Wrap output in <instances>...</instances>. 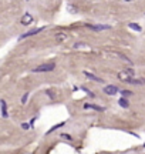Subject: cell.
Wrapping results in <instances>:
<instances>
[{"instance_id":"obj_17","label":"cell","mask_w":145,"mask_h":154,"mask_svg":"<svg viewBox=\"0 0 145 154\" xmlns=\"http://www.w3.org/2000/svg\"><path fill=\"white\" fill-rule=\"evenodd\" d=\"M27 99H29V93H26V94L22 97V103H23V104H26V103H27Z\"/></svg>"},{"instance_id":"obj_21","label":"cell","mask_w":145,"mask_h":154,"mask_svg":"<svg viewBox=\"0 0 145 154\" xmlns=\"http://www.w3.org/2000/svg\"><path fill=\"white\" fill-rule=\"evenodd\" d=\"M125 1H132V0H125Z\"/></svg>"},{"instance_id":"obj_5","label":"cell","mask_w":145,"mask_h":154,"mask_svg":"<svg viewBox=\"0 0 145 154\" xmlns=\"http://www.w3.org/2000/svg\"><path fill=\"white\" fill-rule=\"evenodd\" d=\"M118 91H120L118 87H117V86H114V84H108V86H105V87H104V93H105V94H108V96H115Z\"/></svg>"},{"instance_id":"obj_1","label":"cell","mask_w":145,"mask_h":154,"mask_svg":"<svg viewBox=\"0 0 145 154\" xmlns=\"http://www.w3.org/2000/svg\"><path fill=\"white\" fill-rule=\"evenodd\" d=\"M135 74V70L134 69H131V67H127V69H124L121 71H118V78L121 80V81H128L130 78H132Z\"/></svg>"},{"instance_id":"obj_18","label":"cell","mask_w":145,"mask_h":154,"mask_svg":"<svg viewBox=\"0 0 145 154\" xmlns=\"http://www.w3.org/2000/svg\"><path fill=\"white\" fill-rule=\"evenodd\" d=\"M120 93H121V94H123L124 97H125V96H131V94H132V93H131V91H125V90H120Z\"/></svg>"},{"instance_id":"obj_10","label":"cell","mask_w":145,"mask_h":154,"mask_svg":"<svg viewBox=\"0 0 145 154\" xmlns=\"http://www.w3.org/2000/svg\"><path fill=\"white\" fill-rule=\"evenodd\" d=\"M84 76L88 77V78H91V80H94V81H97V83H104V80H102V78L94 76V74H92V73H90V71H84Z\"/></svg>"},{"instance_id":"obj_19","label":"cell","mask_w":145,"mask_h":154,"mask_svg":"<svg viewBox=\"0 0 145 154\" xmlns=\"http://www.w3.org/2000/svg\"><path fill=\"white\" fill-rule=\"evenodd\" d=\"M67 9H70V11H71V13H77L76 7H74V6H71V4H70V6H67Z\"/></svg>"},{"instance_id":"obj_14","label":"cell","mask_w":145,"mask_h":154,"mask_svg":"<svg viewBox=\"0 0 145 154\" xmlns=\"http://www.w3.org/2000/svg\"><path fill=\"white\" fill-rule=\"evenodd\" d=\"M64 124H66V121H63V123H58V124H56V126H53V127L48 130V134H50V133H53V131H56L57 129H60V127H63Z\"/></svg>"},{"instance_id":"obj_13","label":"cell","mask_w":145,"mask_h":154,"mask_svg":"<svg viewBox=\"0 0 145 154\" xmlns=\"http://www.w3.org/2000/svg\"><path fill=\"white\" fill-rule=\"evenodd\" d=\"M118 104L121 106V107H124V109H128V106H130V103H128V100L127 99H120L118 100Z\"/></svg>"},{"instance_id":"obj_11","label":"cell","mask_w":145,"mask_h":154,"mask_svg":"<svg viewBox=\"0 0 145 154\" xmlns=\"http://www.w3.org/2000/svg\"><path fill=\"white\" fill-rule=\"evenodd\" d=\"M84 109H92V110H97V111H104V107L95 106V104H90V103H85V104H84Z\"/></svg>"},{"instance_id":"obj_15","label":"cell","mask_w":145,"mask_h":154,"mask_svg":"<svg viewBox=\"0 0 145 154\" xmlns=\"http://www.w3.org/2000/svg\"><path fill=\"white\" fill-rule=\"evenodd\" d=\"M74 49H88V46H85L84 43H76L74 44Z\"/></svg>"},{"instance_id":"obj_8","label":"cell","mask_w":145,"mask_h":154,"mask_svg":"<svg viewBox=\"0 0 145 154\" xmlns=\"http://www.w3.org/2000/svg\"><path fill=\"white\" fill-rule=\"evenodd\" d=\"M33 22V16L30 14V13H26V14H23V17H22V24L23 26H29L30 23Z\"/></svg>"},{"instance_id":"obj_12","label":"cell","mask_w":145,"mask_h":154,"mask_svg":"<svg viewBox=\"0 0 145 154\" xmlns=\"http://www.w3.org/2000/svg\"><path fill=\"white\" fill-rule=\"evenodd\" d=\"M128 27H130L131 30H135V32H141V30H142V27H141L139 24H135V23H130Z\"/></svg>"},{"instance_id":"obj_2","label":"cell","mask_w":145,"mask_h":154,"mask_svg":"<svg viewBox=\"0 0 145 154\" xmlns=\"http://www.w3.org/2000/svg\"><path fill=\"white\" fill-rule=\"evenodd\" d=\"M54 69H56V64H54V63H46V64L34 67L33 73H47V71H53Z\"/></svg>"},{"instance_id":"obj_16","label":"cell","mask_w":145,"mask_h":154,"mask_svg":"<svg viewBox=\"0 0 145 154\" xmlns=\"http://www.w3.org/2000/svg\"><path fill=\"white\" fill-rule=\"evenodd\" d=\"M61 138H64V140H68V141H70V140H73V137H71L70 134H61Z\"/></svg>"},{"instance_id":"obj_6","label":"cell","mask_w":145,"mask_h":154,"mask_svg":"<svg viewBox=\"0 0 145 154\" xmlns=\"http://www.w3.org/2000/svg\"><path fill=\"white\" fill-rule=\"evenodd\" d=\"M68 39H70V34L68 33H64V32H60V33H57L56 36V40L57 43H64V42H68Z\"/></svg>"},{"instance_id":"obj_20","label":"cell","mask_w":145,"mask_h":154,"mask_svg":"<svg viewBox=\"0 0 145 154\" xmlns=\"http://www.w3.org/2000/svg\"><path fill=\"white\" fill-rule=\"evenodd\" d=\"M22 127H23V129H24V130H27V129H29L30 126H29L27 123H23V124H22Z\"/></svg>"},{"instance_id":"obj_3","label":"cell","mask_w":145,"mask_h":154,"mask_svg":"<svg viewBox=\"0 0 145 154\" xmlns=\"http://www.w3.org/2000/svg\"><path fill=\"white\" fill-rule=\"evenodd\" d=\"M46 27H37V29H32V30H29L27 33H24L22 34L20 37H19V40H23V39H27V37H30V36H34V34H37V33H40V32H43Z\"/></svg>"},{"instance_id":"obj_22","label":"cell","mask_w":145,"mask_h":154,"mask_svg":"<svg viewBox=\"0 0 145 154\" xmlns=\"http://www.w3.org/2000/svg\"><path fill=\"white\" fill-rule=\"evenodd\" d=\"M144 147H145V144H144Z\"/></svg>"},{"instance_id":"obj_7","label":"cell","mask_w":145,"mask_h":154,"mask_svg":"<svg viewBox=\"0 0 145 154\" xmlns=\"http://www.w3.org/2000/svg\"><path fill=\"white\" fill-rule=\"evenodd\" d=\"M127 83H130V84H134V86H144L145 84V78L144 77H139V78H130Z\"/></svg>"},{"instance_id":"obj_9","label":"cell","mask_w":145,"mask_h":154,"mask_svg":"<svg viewBox=\"0 0 145 154\" xmlns=\"http://www.w3.org/2000/svg\"><path fill=\"white\" fill-rule=\"evenodd\" d=\"M0 107H1V117L3 119H7L9 117V113H7V104L4 100H0Z\"/></svg>"},{"instance_id":"obj_4","label":"cell","mask_w":145,"mask_h":154,"mask_svg":"<svg viewBox=\"0 0 145 154\" xmlns=\"http://www.w3.org/2000/svg\"><path fill=\"white\" fill-rule=\"evenodd\" d=\"M87 27L91 29V30H94V32H100V30H110V29H111V26H108V24H87Z\"/></svg>"}]
</instances>
